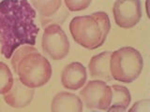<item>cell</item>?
<instances>
[{"label": "cell", "mask_w": 150, "mask_h": 112, "mask_svg": "<svg viewBox=\"0 0 150 112\" xmlns=\"http://www.w3.org/2000/svg\"><path fill=\"white\" fill-rule=\"evenodd\" d=\"M36 16L35 8L25 0L0 2V47L5 58H11L22 45L36 44L40 32Z\"/></svg>", "instance_id": "obj_1"}]
</instances>
